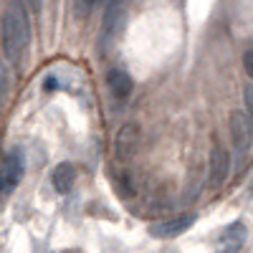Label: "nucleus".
<instances>
[{
	"instance_id": "1",
	"label": "nucleus",
	"mask_w": 253,
	"mask_h": 253,
	"mask_svg": "<svg viewBox=\"0 0 253 253\" xmlns=\"http://www.w3.org/2000/svg\"><path fill=\"white\" fill-rule=\"evenodd\" d=\"M31 43V23H28V13L20 0L5 8L3 13V48L10 58H18Z\"/></svg>"
},
{
	"instance_id": "2",
	"label": "nucleus",
	"mask_w": 253,
	"mask_h": 253,
	"mask_svg": "<svg viewBox=\"0 0 253 253\" xmlns=\"http://www.w3.org/2000/svg\"><path fill=\"white\" fill-rule=\"evenodd\" d=\"M230 142H233V152H236V162L241 165L243 157L251 150L253 142V122L246 112H233L230 114Z\"/></svg>"
},
{
	"instance_id": "3",
	"label": "nucleus",
	"mask_w": 253,
	"mask_h": 253,
	"mask_svg": "<svg viewBox=\"0 0 253 253\" xmlns=\"http://www.w3.org/2000/svg\"><path fill=\"white\" fill-rule=\"evenodd\" d=\"M23 172H26L23 155H20L18 150H13L10 155H5L3 167H0V195H3V193H10V190L20 182Z\"/></svg>"
},
{
	"instance_id": "4",
	"label": "nucleus",
	"mask_w": 253,
	"mask_h": 253,
	"mask_svg": "<svg viewBox=\"0 0 253 253\" xmlns=\"http://www.w3.org/2000/svg\"><path fill=\"white\" fill-rule=\"evenodd\" d=\"M228 170H230V157L220 144H215L213 152H210V185L220 187L228 177Z\"/></svg>"
},
{
	"instance_id": "5",
	"label": "nucleus",
	"mask_w": 253,
	"mask_h": 253,
	"mask_svg": "<svg viewBox=\"0 0 253 253\" xmlns=\"http://www.w3.org/2000/svg\"><path fill=\"white\" fill-rule=\"evenodd\" d=\"M107 81H109V89H112V94L117 99H126V96L132 94V89H134L132 76L126 74L124 69H112L109 76H107Z\"/></svg>"
},
{
	"instance_id": "6",
	"label": "nucleus",
	"mask_w": 253,
	"mask_h": 253,
	"mask_svg": "<svg viewBox=\"0 0 253 253\" xmlns=\"http://www.w3.org/2000/svg\"><path fill=\"white\" fill-rule=\"evenodd\" d=\"M51 180H53L56 193H61V195L71 193V187H74V182H76V170H74V165H71V162H61L56 170H53Z\"/></svg>"
},
{
	"instance_id": "7",
	"label": "nucleus",
	"mask_w": 253,
	"mask_h": 253,
	"mask_svg": "<svg viewBox=\"0 0 253 253\" xmlns=\"http://www.w3.org/2000/svg\"><path fill=\"white\" fill-rule=\"evenodd\" d=\"M193 225V218H180V220H170V223H157L150 228L152 236H160V238H170V236H180L185 230Z\"/></svg>"
},
{
	"instance_id": "8",
	"label": "nucleus",
	"mask_w": 253,
	"mask_h": 253,
	"mask_svg": "<svg viewBox=\"0 0 253 253\" xmlns=\"http://www.w3.org/2000/svg\"><path fill=\"white\" fill-rule=\"evenodd\" d=\"M96 5H99V0H74V10L79 18H86Z\"/></svg>"
},
{
	"instance_id": "9",
	"label": "nucleus",
	"mask_w": 253,
	"mask_h": 253,
	"mask_svg": "<svg viewBox=\"0 0 253 253\" xmlns=\"http://www.w3.org/2000/svg\"><path fill=\"white\" fill-rule=\"evenodd\" d=\"M8 89H10V74H8V66L0 61V104H3Z\"/></svg>"
},
{
	"instance_id": "10",
	"label": "nucleus",
	"mask_w": 253,
	"mask_h": 253,
	"mask_svg": "<svg viewBox=\"0 0 253 253\" xmlns=\"http://www.w3.org/2000/svg\"><path fill=\"white\" fill-rule=\"evenodd\" d=\"M243 101H246V114H248L251 122H253V84H248V86H246V91H243Z\"/></svg>"
},
{
	"instance_id": "11",
	"label": "nucleus",
	"mask_w": 253,
	"mask_h": 253,
	"mask_svg": "<svg viewBox=\"0 0 253 253\" xmlns=\"http://www.w3.org/2000/svg\"><path fill=\"white\" fill-rule=\"evenodd\" d=\"M243 69H246V74L253 79V48H248L246 56H243Z\"/></svg>"
},
{
	"instance_id": "12",
	"label": "nucleus",
	"mask_w": 253,
	"mask_h": 253,
	"mask_svg": "<svg viewBox=\"0 0 253 253\" xmlns=\"http://www.w3.org/2000/svg\"><path fill=\"white\" fill-rule=\"evenodd\" d=\"M126 3V0H109V13H107V20H112V15H117L122 10V5Z\"/></svg>"
},
{
	"instance_id": "13",
	"label": "nucleus",
	"mask_w": 253,
	"mask_h": 253,
	"mask_svg": "<svg viewBox=\"0 0 253 253\" xmlns=\"http://www.w3.org/2000/svg\"><path fill=\"white\" fill-rule=\"evenodd\" d=\"M56 86H58V81H56V79H51V76H48V79H46V89H48V91H51V89H56Z\"/></svg>"
},
{
	"instance_id": "14",
	"label": "nucleus",
	"mask_w": 253,
	"mask_h": 253,
	"mask_svg": "<svg viewBox=\"0 0 253 253\" xmlns=\"http://www.w3.org/2000/svg\"><path fill=\"white\" fill-rule=\"evenodd\" d=\"M28 3H31V8H33V10H36V13H38V10H41V0H28Z\"/></svg>"
}]
</instances>
